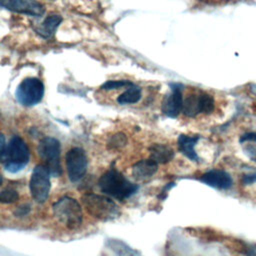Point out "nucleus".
I'll return each mask as SVG.
<instances>
[{"label":"nucleus","mask_w":256,"mask_h":256,"mask_svg":"<svg viewBox=\"0 0 256 256\" xmlns=\"http://www.w3.org/2000/svg\"><path fill=\"white\" fill-rule=\"evenodd\" d=\"M98 186L105 195L119 201L130 198L138 190V185L132 183L115 168H111L101 175Z\"/></svg>","instance_id":"1"},{"label":"nucleus","mask_w":256,"mask_h":256,"mask_svg":"<svg viewBox=\"0 0 256 256\" xmlns=\"http://www.w3.org/2000/svg\"><path fill=\"white\" fill-rule=\"evenodd\" d=\"M30 160V151L26 142L18 135H13L1 151V163L11 173L21 171Z\"/></svg>","instance_id":"2"},{"label":"nucleus","mask_w":256,"mask_h":256,"mask_svg":"<svg viewBox=\"0 0 256 256\" xmlns=\"http://www.w3.org/2000/svg\"><path fill=\"white\" fill-rule=\"evenodd\" d=\"M81 203L87 213L100 221L114 220L120 215L118 205L108 195L86 193L81 197Z\"/></svg>","instance_id":"3"},{"label":"nucleus","mask_w":256,"mask_h":256,"mask_svg":"<svg viewBox=\"0 0 256 256\" xmlns=\"http://www.w3.org/2000/svg\"><path fill=\"white\" fill-rule=\"evenodd\" d=\"M56 220L69 230H76L82 224L83 214L80 203L69 196H63L52 205Z\"/></svg>","instance_id":"4"},{"label":"nucleus","mask_w":256,"mask_h":256,"mask_svg":"<svg viewBox=\"0 0 256 256\" xmlns=\"http://www.w3.org/2000/svg\"><path fill=\"white\" fill-rule=\"evenodd\" d=\"M37 153L39 157L43 160L51 172V175L58 177L62 174L60 155H61V146L60 142L54 137H44L39 141L37 146Z\"/></svg>","instance_id":"5"},{"label":"nucleus","mask_w":256,"mask_h":256,"mask_svg":"<svg viewBox=\"0 0 256 256\" xmlns=\"http://www.w3.org/2000/svg\"><path fill=\"white\" fill-rule=\"evenodd\" d=\"M45 87L43 82L36 77L23 79L15 90L16 100L23 106H34L43 99Z\"/></svg>","instance_id":"6"},{"label":"nucleus","mask_w":256,"mask_h":256,"mask_svg":"<svg viewBox=\"0 0 256 256\" xmlns=\"http://www.w3.org/2000/svg\"><path fill=\"white\" fill-rule=\"evenodd\" d=\"M50 175L51 172L45 164H38L34 167L29 181V189L35 202L42 204L48 199L51 188Z\"/></svg>","instance_id":"7"},{"label":"nucleus","mask_w":256,"mask_h":256,"mask_svg":"<svg viewBox=\"0 0 256 256\" xmlns=\"http://www.w3.org/2000/svg\"><path fill=\"white\" fill-rule=\"evenodd\" d=\"M215 108L214 98L203 91L189 93L183 100L182 113L187 117H196L200 113L210 114Z\"/></svg>","instance_id":"8"},{"label":"nucleus","mask_w":256,"mask_h":256,"mask_svg":"<svg viewBox=\"0 0 256 256\" xmlns=\"http://www.w3.org/2000/svg\"><path fill=\"white\" fill-rule=\"evenodd\" d=\"M65 164L68 178L71 182H77L83 178L87 171V156L80 147H72L65 155Z\"/></svg>","instance_id":"9"},{"label":"nucleus","mask_w":256,"mask_h":256,"mask_svg":"<svg viewBox=\"0 0 256 256\" xmlns=\"http://www.w3.org/2000/svg\"><path fill=\"white\" fill-rule=\"evenodd\" d=\"M182 89L180 84H170V92L164 96L161 104V110L167 117L176 118L182 112L184 100Z\"/></svg>","instance_id":"10"},{"label":"nucleus","mask_w":256,"mask_h":256,"mask_svg":"<svg viewBox=\"0 0 256 256\" xmlns=\"http://www.w3.org/2000/svg\"><path fill=\"white\" fill-rule=\"evenodd\" d=\"M2 8L31 17H41L45 7L37 0H1Z\"/></svg>","instance_id":"11"},{"label":"nucleus","mask_w":256,"mask_h":256,"mask_svg":"<svg viewBox=\"0 0 256 256\" xmlns=\"http://www.w3.org/2000/svg\"><path fill=\"white\" fill-rule=\"evenodd\" d=\"M199 180L210 187L220 190H227L231 188L233 184V179L231 175L227 171L222 169L209 170L205 172L199 178Z\"/></svg>","instance_id":"12"},{"label":"nucleus","mask_w":256,"mask_h":256,"mask_svg":"<svg viewBox=\"0 0 256 256\" xmlns=\"http://www.w3.org/2000/svg\"><path fill=\"white\" fill-rule=\"evenodd\" d=\"M158 165L159 164L151 158L139 160L132 166V176L137 181H145L157 172Z\"/></svg>","instance_id":"13"},{"label":"nucleus","mask_w":256,"mask_h":256,"mask_svg":"<svg viewBox=\"0 0 256 256\" xmlns=\"http://www.w3.org/2000/svg\"><path fill=\"white\" fill-rule=\"evenodd\" d=\"M63 21V18L58 14H51L47 16L40 24L33 27L37 35L44 39H50L54 36L57 28Z\"/></svg>","instance_id":"14"},{"label":"nucleus","mask_w":256,"mask_h":256,"mask_svg":"<svg viewBox=\"0 0 256 256\" xmlns=\"http://www.w3.org/2000/svg\"><path fill=\"white\" fill-rule=\"evenodd\" d=\"M199 139H200V136L198 135L190 136V135L181 134L178 137L177 145H178L179 151L191 161H196V162L199 161V156L195 151V146Z\"/></svg>","instance_id":"15"},{"label":"nucleus","mask_w":256,"mask_h":256,"mask_svg":"<svg viewBox=\"0 0 256 256\" xmlns=\"http://www.w3.org/2000/svg\"><path fill=\"white\" fill-rule=\"evenodd\" d=\"M149 158L158 164H166L170 162L175 155L173 148L163 143H153L149 147Z\"/></svg>","instance_id":"16"},{"label":"nucleus","mask_w":256,"mask_h":256,"mask_svg":"<svg viewBox=\"0 0 256 256\" xmlns=\"http://www.w3.org/2000/svg\"><path fill=\"white\" fill-rule=\"evenodd\" d=\"M239 143L244 154L253 162H256V132H246L239 138Z\"/></svg>","instance_id":"17"},{"label":"nucleus","mask_w":256,"mask_h":256,"mask_svg":"<svg viewBox=\"0 0 256 256\" xmlns=\"http://www.w3.org/2000/svg\"><path fill=\"white\" fill-rule=\"evenodd\" d=\"M142 96L141 88L134 83L127 87V89L117 97V102L121 105L133 104L140 100Z\"/></svg>","instance_id":"18"},{"label":"nucleus","mask_w":256,"mask_h":256,"mask_svg":"<svg viewBox=\"0 0 256 256\" xmlns=\"http://www.w3.org/2000/svg\"><path fill=\"white\" fill-rule=\"evenodd\" d=\"M127 144V137L124 133H116L109 137L107 141V147L110 150H120Z\"/></svg>","instance_id":"19"},{"label":"nucleus","mask_w":256,"mask_h":256,"mask_svg":"<svg viewBox=\"0 0 256 256\" xmlns=\"http://www.w3.org/2000/svg\"><path fill=\"white\" fill-rule=\"evenodd\" d=\"M19 200V194L18 192L11 187H6L2 189L0 194V201L3 204H11L15 203Z\"/></svg>","instance_id":"20"},{"label":"nucleus","mask_w":256,"mask_h":256,"mask_svg":"<svg viewBox=\"0 0 256 256\" xmlns=\"http://www.w3.org/2000/svg\"><path fill=\"white\" fill-rule=\"evenodd\" d=\"M133 82L129 80H109L101 85V89L104 90H112V89H119V88H125L130 85H132Z\"/></svg>","instance_id":"21"},{"label":"nucleus","mask_w":256,"mask_h":256,"mask_svg":"<svg viewBox=\"0 0 256 256\" xmlns=\"http://www.w3.org/2000/svg\"><path fill=\"white\" fill-rule=\"evenodd\" d=\"M31 210V205L28 203L22 204L20 206H18L15 211H14V215L17 217H22V216H26Z\"/></svg>","instance_id":"22"},{"label":"nucleus","mask_w":256,"mask_h":256,"mask_svg":"<svg viewBox=\"0 0 256 256\" xmlns=\"http://www.w3.org/2000/svg\"><path fill=\"white\" fill-rule=\"evenodd\" d=\"M256 182V173H249L242 176V183L244 185H250Z\"/></svg>","instance_id":"23"}]
</instances>
